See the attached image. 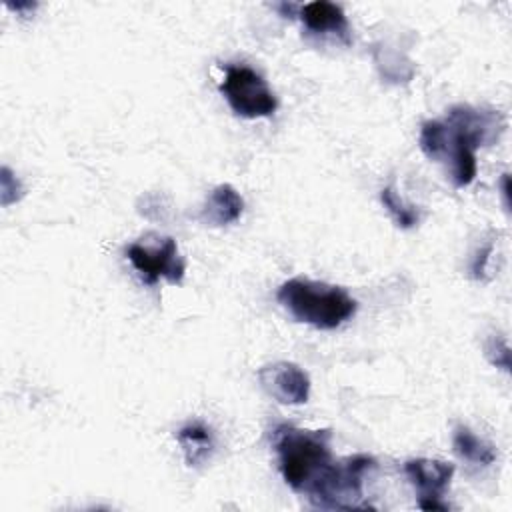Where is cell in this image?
Masks as SVG:
<instances>
[{
  "instance_id": "obj_1",
  "label": "cell",
  "mask_w": 512,
  "mask_h": 512,
  "mask_svg": "<svg viewBox=\"0 0 512 512\" xmlns=\"http://www.w3.org/2000/svg\"><path fill=\"white\" fill-rule=\"evenodd\" d=\"M330 430H306L280 424L272 430V446L284 482L300 494H310L334 464Z\"/></svg>"
},
{
  "instance_id": "obj_2",
  "label": "cell",
  "mask_w": 512,
  "mask_h": 512,
  "mask_svg": "<svg viewBox=\"0 0 512 512\" xmlns=\"http://www.w3.org/2000/svg\"><path fill=\"white\" fill-rule=\"evenodd\" d=\"M276 300L296 320L318 330H334L356 314V300L340 286L308 278H290L280 284Z\"/></svg>"
},
{
  "instance_id": "obj_3",
  "label": "cell",
  "mask_w": 512,
  "mask_h": 512,
  "mask_svg": "<svg viewBox=\"0 0 512 512\" xmlns=\"http://www.w3.org/2000/svg\"><path fill=\"white\" fill-rule=\"evenodd\" d=\"M376 468V460L368 454H354L340 462L334 460L320 484L308 494V500L318 508L354 510L372 508L362 504L364 476Z\"/></svg>"
},
{
  "instance_id": "obj_4",
  "label": "cell",
  "mask_w": 512,
  "mask_h": 512,
  "mask_svg": "<svg viewBox=\"0 0 512 512\" xmlns=\"http://www.w3.org/2000/svg\"><path fill=\"white\" fill-rule=\"evenodd\" d=\"M418 144L428 158L446 164L450 162V178L454 186L464 188L476 178V148L446 120L422 122Z\"/></svg>"
},
{
  "instance_id": "obj_5",
  "label": "cell",
  "mask_w": 512,
  "mask_h": 512,
  "mask_svg": "<svg viewBox=\"0 0 512 512\" xmlns=\"http://www.w3.org/2000/svg\"><path fill=\"white\" fill-rule=\"evenodd\" d=\"M220 92L224 94L230 108L244 118L272 116L278 108V100L266 80L242 64H226Z\"/></svg>"
},
{
  "instance_id": "obj_6",
  "label": "cell",
  "mask_w": 512,
  "mask_h": 512,
  "mask_svg": "<svg viewBox=\"0 0 512 512\" xmlns=\"http://www.w3.org/2000/svg\"><path fill=\"white\" fill-rule=\"evenodd\" d=\"M126 258L148 286H154L158 278H166L170 284H180L186 272V264L178 254V244L170 236L162 238L160 244L152 248L134 242L126 248Z\"/></svg>"
},
{
  "instance_id": "obj_7",
  "label": "cell",
  "mask_w": 512,
  "mask_h": 512,
  "mask_svg": "<svg viewBox=\"0 0 512 512\" xmlns=\"http://www.w3.org/2000/svg\"><path fill=\"white\" fill-rule=\"evenodd\" d=\"M444 120L456 128L474 148L494 144L504 130V116L498 110L470 104L452 106Z\"/></svg>"
},
{
  "instance_id": "obj_8",
  "label": "cell",
  "mask_w": 512,
  "mask_h": 512,
  "mask_svg": "<svg viewBox=\"0 0 512 512\" xmlns=\"http://www.w3.org/2000/svg\"><path fill=\"white\" fill-rule=\"evenodd\" d=\"M260 386L280 404H304L310 396V378L294 362H272L258 370Z\"/></svg>"
},
{
  "instance_id": "obj_9",
  "label": "cell",
  "mask_w": 512,
  "mask_h": 512,
  "mask_svg": "<svg viewBox=\"0 0 512 512\" xmlns=\"http://www.w3.org/2000/svg\"><path fill=\"white\" fill-rule=\"evenodd\" d=\"M296 16L302 20L304 30L310 34L334 36V38L342 40L344 44L352 42L348 18H346L344 10L334 2H326V0L308 2L304 6H298Z\"/></svg>"
},
{
  "instance_id": "obj_10",
  "label": "cell",
  "mask_w": 512,
  "mask_h": 512,
  "mask_svg": "<svg viewBox=\"0 0 512 512\" xmlns=\"http://www.w3.org/2000/svg\"><path fill=\"white\" fill-rule=\"evenodd\" d=\"M404 474L418 490L420 498H442L454 476V464L432 458H412L404 462Z\"/></svg>"
},
{
  "instance_id": "obj_11",
  "label": "cell",
  "mask_w": 512,
  "mask_h": 512,
  "mask_svg": "<svg viewBox=\"0 0 512 512\" xmlns=\"http://www.w3.org/2000/svg\"><path fill=\"white\" fill-rule=\"evenodd\" d=\"M244 212V200L240 192L230 184H218L206 198L200 220L208 226H226L236 222Z\"/></svg>"
},
{
  "instance_id": "obj_12",
  "label": "cell",
  "mask_w": 512,
  "mask_h": 512,
  "mask_svg": "<svg viewBox=\"0 0 512 512\" xmlns=\"http://www.w3.org/2000/svg\"><path fill=\"white\" fill-rule=\"evenodd\" d=\"M452 446L460 458L478 466H490L498 458V452L494 450L492 444H488L486 440L476 436L468 426H462V424L454 428Z\"/></svg>"
},
{
  "instance_id": "obj_13",
  "label": "cell",
  "mask_w": 512,
  "mask_h": 512,
  "mask_svg": "<svg viewBox=\"0 0 512 512\" xmlns=\"http://www.w3.org/2000/svg\"><path fill=\"white\" fill-rule=\"evenodd\" d=\"M176 440L182 446L188 466H200L210 456V452L214 448L212 432L198 422L182 426L176 434Z\"/></svg>"
},
{
  "instance_id": "obj_14",
  "label": "cell",
  "mask_w": 512,
  "mask_h": 512,
  "mask_svg": "<svg viewBox=\"0 0 512 512\" xmlns=\"http://www.w3.org/2000/svg\"><path fill=\"white\" fill-rule=\"evenodd\" d=\"M380 200L400 228H414L418 224V220H420L418 210L412 204H406L392 186L382 188Z\"/></svg>"
},
{
  "instance_id": "obj_15",
  "label": "cell",
  "mask_w": 512,
  "mask_h": 512,
  "mask_svg": "<svg viewBox=\"0 0 512 512\" xmlns=\"http://www.w3.org/2000/svg\"><path fill=\"white\" fill-rule=\"evenodd\" d=\"M484 352L492 366L502 368L504 372H510V348L502 336H498V334L488 336V340L484 344Z\"/></svg>"
},
{
  "instance_id": "obj_16",
  "label": "cell",
  "mask_w": 512,
  "mask_h": 512,
  "mask_svg": "<svg viewBox=\"0 0 512 512\" xmlns=\"http://www.w3.org/2000/svg\"><path fill=\"white\" fill-rule=\"evenodd\" d=\"M0 202L2 206H10L12 202L20 200L22 196V184L20 180L12 174V170L8 166H2V172H0Z\"/></svg>"
},
{
  "instance_id": "obj_17",
  "label": "cell",
  "mask_w": 512,
  "mask_h": 512,
  "mask_svg": "<svg viewBox=\"0 0 512 512\" xmlns=\"http://www.w3.org/2000/svg\"><path fill=\"white\" fill-rule=\"evenodd\" d=\"M492 250H494L492 242H488V244H484V246H480V248L476 250V254H474V258H472V264H470V272H472V278H474V280H482V278H484L486 264H488V260H490Z\"/></svg>"
},
{
  "instance_id": "obj_18",
  "label": "cell",
  "mask_w": 512,
  "mask_h": 512,
  "mask_svg": "<svg viewBox=\"0 0 512 512\" xmlns=\"http://www.w3.org/2000/svg\"><path fill=\"white\" fill-rule=\"evenodd\" d=\"M418 506L422 510H448L450 506L442 502V498H420Z\"/></svg>"
},
{
  "instance_id": "obj_19",
  "label": "cell",
  "mask_w": 512,
  "mask_h": 512,
  "mask_svg": "<svg viewBox=\"0 0 512 512\" xmlns=\"http://www.w3.org/2000/svg\"><path fill=\"white\" fill-rule=\"evenodd\" d=\"M502 194H504V200L508 204V174L502 176Z\"/></svg>"
}]
</instances>
